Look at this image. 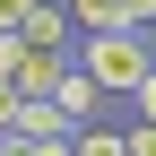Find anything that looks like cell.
Segmentation results:
<instances>
[{"mask_svg":"<svg viewBox=\"0 0 156 156\" xmlns=\"http://www.w3.org/2000/svg\"><path fill=\"white\" fill-rule=\"evenodd\" d=\"M17 104H26V95H17L9 78H0V130H17Z\"/></svg>","mask_w":156,"mask_h":156,"instance_id":"9","label":"cell"},{"mask_svg":"<svg viewBox=\"0 0 156 156\" xmlns=\"http://www.w3.org/2000/svg\"><path fill=\"white\" fill-rule=\"evenodd\" d=\"M69 69H87L104 104H113V95L130 104V95H139V78L156 69V44H147V35H78V52H69Z\"/></svg>","mask_w":156,"mask_h":156,"instance_id":"1","label":"cell"},{"mask_svg":"<svg viewBox=\"0 0 156 156\" xmlns=\"http://www.w3.org/2000/svg\"><path fill=\"white\" fill-rule=\"evenodd\" d=\"M17 35H26V52H52V61H69V52H78V26H69V9H61V0L26 9V26H17Z\"/></svg>","mask_w":156,"mask_h":156,"instance_id":"3","label":"cell"},{"mask_svg":"<svg viewBox=\"0 0 156 156\" xmlns=\"http://www.w3.org/2000/svg\"><path fill=\"white\" fill-rule=\"evenodd\" d=\"M130 113H139V122H156V69L139 78V95H130Z\"/></svg>","mask_w":156,"mask_h":156,"instance_id":"7","label":"cell"},{"mask_svg":"<svg viewBox=\"0 0 156 156\" xmlns=\"http://www.w3.org/2000/svg\"><path fill=\"white\" fill-rule=\"evenodd\" d=\"M26 9H35V0H0V35H17V26H26Z\"/></svg>","mask_w":156,"mask_h":156,"instance_id":"8","label":"cell"},{"mask_svg":"<svg viewBox=\"0 0 156 156\" xmlns=\"http://www.w3.org/2000/svg\"><path fill=\"white\" fill-rule=\"evenodd\" d=\"M44 104L61 113L69 130H95V122H104V95H95V78H87V69H61V87H52Z\"/></svg>","mask_w":156,"mask_h":156,"instance_id":"2","label":"cell"},{"mask_svg":"<svg viewBox=\"0 0 156 156\" xmlns=\"http://www.w3.org/2000/svg\"><path fill=\"white\" fill-rule=\"evenodd\" d=\"M122 147H130V156H156V122H130V130H122Z\"/></svg>","mask_w":156,"mask_h":156,"instance_id":"6","label":"cell"},{"mask_svg":"<svg viewBox=\"0 0 156 156\" xmlns=\"http://www.w3.org/2000/svg\"><path fill=\"white\" fill-rule=\"evenodd\" d=\"M61 69H69V61H52V52H26V61H17V69H9V87H17V95H26V104H44V95H52V87H61Z\"/></svg>","mask_w":156,"mask_h":156,"instance_id":"4","label":"cell"},{"mask_svg":"<svg viewBox=\"0 0 156 156\" xmlns=\"http://www.w3.org/2000/svg\"><path fill=\"white\" fill-rule=\"evenodd\" d=\"M69 156H130V147H122V130L95 122V130H69Z\"/></svg>","mask_w":156,"mask_h":156,"instance_id":"5","label":"cell"}]
</instances>
